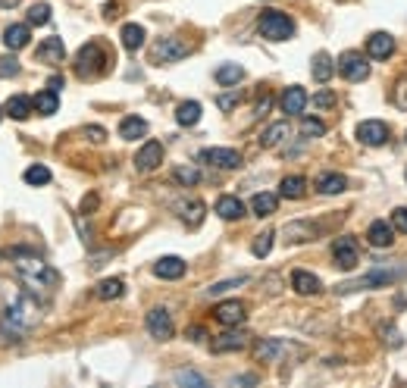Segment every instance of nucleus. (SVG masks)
I'll return each mask as SVG.
<instances>
[{
  "mask_svg": "<svg viewBox=\"0 0 407 388\" xmlns=\"http://www.w3.org/2000/svg\"><path fill=\"white\" fill-rule=\"evenodd\" d=\"M175 382H179V385H207L204 375L191 373V369H179V373H175Z\"/></svg>",
  "mask_w": 407,
  "mask_h": 388,
  "instance_id": "37998d69",
  "label": "nucleus"
},
{
  "mask_svg": "<svg viewBox=\"0 0 407 388\" xmlns=\"http://www.w3.org/2000/svg\"><path fill=\"white\" fill-rule=\"evenodd\" d=\"M41 319V304L31 298L29 291H19L16 298L6 304L3 319H0V341L3 344H19Z\"/></svg>",
  "mask_w": 407,
  "mask_h": 388,
  "instance_id": "f257e3e1",
  "label": "nucleus"
},
{
  "mask_svg": "<svg viewBox=\"0 0 407 388\" xmlns=\"http://www.w3.org/2000/svg\"><path fill=\"white\" fill-rule=\"evenodd\" d=\"M313 104H317V106H323V110H326V106H332V104H335V94H332V91H319L317 97H313Z\"/></svg>",
  "mask_w": 407,
  "mask_h": 388,
  "instance_id": "09e8293b",
  "label": "nucleus"
},
{
  "mask_svg": "<svg viewBox=\"0 0 407 388\" xmlns=\"http://www.w3.org/2000/svg\"><path fill=\"white\" fill-rule=\"evenodd\" d=\"M282 138H288V122H276V125H269V129L260 135V147H276V144H279Z\"/></svg>",
  "mask_w": 407,
  "mask_h": 388,
  "instance_id": "2f4dec72",
  "label": "nucleus"
},
{
  "mask_svg": "<svg viewBox=\"0 0 407 388\" xmlns=\"http://www.w3.org/2000/svg\"><path fill=\"white\" fill-rule=\"evenodd\" d=\"M160 163H163V144L160 141L141 144V150L135 154V169L138 172H154Z\"/></svg>",
  "mask_w": 407,
  "mask_h": 388,
  "instance_id": "9d476101",
  "label": "nucleus"
},
{
  "mask_svg": "<svg viewBox=\"0 0 407 388\" xmlns=\"http://www.w3.org/2000/svg\"><path fill=\"white\" fill-rule=\"evenodd\" d=\"M50 22V6L47 3H35L29 10V25H47Z\"/></svg>",
  "mask_w": 407,
  "mask_h": 388,
  "instance_id": "4c0bfd02",
  "label": "nucleus"
},
{
  "mask_svg": "<svg viewBox=\"0 0 407 388\" xmlns=\"http://www.w3.org/2000/svg\"><path fill=\"white\" fill-rule=\"evenodd\" d=\"M200 160L213 163V166H219V169L241 166V154H238L235 147H207V150H200Z\"/></svg>",
  "mask_w": 407,
  "mask_h": 388,
  "instance_id": "1a4fd4ad",
  "label": "nucleus"
},
{
  "mask_svg": "<svg viewBox=\"0 0 407 388\" xmlns=\"http://www.w3.org/2000/svg\"><path fill=\"white\" fill-rule=\"evenodd\" d=\"M0 116H3V106H0Z\"/></svg>",
  "mask_w": 407,
  "mask_h": 388,
  "instance_id": "13d9d810",
  "label": "nucleus"
},
{
  "mask_svg": "<svg viewBox=\"0 0 407 388\" xmlns=\"http://www.w3.org/2000/svg\"><path fill=\"white\" fill-rule=\"evenodd\" d=\"M392 225L398 232H407V207H398V210L392 213Z\"/></svg>",
  "mask_w": 407,
  "mask_h": 388,
  "instance_id": "de8ad7c7",
  "label": "nucleus"
},
{
  "mask_svg": "<svg viewBox=\"0 0 407 388\" xmlns=\"http://www.w3.org/2000/svg\"><path fill=\"white\" fill-rule=\"evenodd\" d=\"M257 25H260V35L269 38V41H288L294 35V22L279 10H266Z\"/></svg>",
  "mask_w": 407,
  "mask_h": 388,
  "instance_id": "20e7f679",
  "label": "nucleus"
},
{
  "mask_svg": "<svg viewBox=\"0 0 407 388\" xmlns=\"http://www.w3.org/2000/svg\"><path fill=\"white\" fill-rule=\"evenodd\" d=\"M213 316L223 325H241L244 323V304L241 300H223V304H216Z\"/></svg>",
  "mask_w": 407,
  "mask_h": 388,
  "instance_id": "ddd939ff",
  "label": "nucleus"
},
{
  "mask_svg": "<svg viewBox=\"0 0 407 388\" xmlns=\"http://www.w3.org/2000/svg\"><path fill=\"white\" fill-rule=\"evenodd\" d=\"M3 110H6V116H10V119L22 122V119L31 116V110H35V100L25 97V94H13V97L3 104Z\"/></svg>",
  "mask_w": 407,
  "mask_h": 388,
  "instance_id": "f3484780",
  "label": "nucleus"
},
{
  "mask_svg": "<svg viewBox=\"0 0 407 388\" xmlns=\"http://www.w3.org/2000/svg\"><path fill=\"white\" fill-rule=\"evenodd\" d=\"M392 94H394V104H398L401 110H407V75H401V79L394 81Z\"/></svg>",
  "mask_w": 407,
  "mask_h": 388,
  "instance_id": "79ce46f5",
  "label": "nucleus"
},
{
  "mask_svg": "<svg viewBox=\"0 0 407 388\" xmlns=\"http://www.w3.org/2000/svg\"><path fill=\"white\" fill-rule=\"evenodd\" d=\"M122 291H125L122 279H104L97 285V298L100 300H116V298H122Z\"/></svg>",
  "mask_w": 407,
  "mask_h": 388,
  "instance_id": "473e14b6",
  "label": "nucleus"
},
{
  "mask_svg": "<svg viewBox=\"0 0 407 388\" xmlns=\"http://www.w3.org/2000/svg\"><path fill=\"white\" fill-rule=\"evenodd\" d=\"M0 75H6V79L19 75V60L16 56H3V60H0Z\"/></svg>",
  "mask_w": 407,
  "mask_h": 388,
  "instance_id": "a18cd8bd",
  "label": "nucleus"
},
{
  "mask_svg": "<svg viewBox=\"0 0 407 388\" xmlns=\"http://www.w3.org/2000/svg\"><path fill=\"white\" fill-rule=\"evenodd\" d=\"M22 179L29 181V185H47V181H50V169H47V166H41V163H35V166L25 169Z\"/></svg>",
  "mask_w": 407,
  "mask_h": 388,
  "instance_id": "c9c22d12",
  "label": "nucleus"
},
{
  "mask_svg": "<svg viewBox=\"0 0 407 388\" xmlns=\"http://www.w3.org/2000/svg\"><path fill=\"white\" fill-rule=\"evenodd\" d=\"M279 106H282V113H304V106H307V91L301 85H292V88H285V94H282V100H279Z\"/></svg>",
  "mask_w": 407,
  "mask_h": 388,
  "instance_id": "dca6fc26",
  "label": "nucleus"
},
{
  "mask_svg": "<svg viewBox=\"0 0 407 388\" xmlns=\"http://www.w3.org/2000/svg\"><path fill=\"white\" fill-rule=\"evenodd\" d=\"M216 213L223 219H241L244 216V204L238 197H232V194H223V197L216 200Z\"/></svg>",
  "mask_w": 407,
  "mask_h": 388,
  "instance_id": "5701e85b",
  "label": "nucleus"
},
{
  "mask_svg": "<svg viewBox=\"0 0 407 388\" xmlns=\"http://www.w3.org/2000/svg\"><path fill=\"white\" fill-rule=\"evenodd\" d=\"M279 194L282 197H288V200H301L307 194V181L301 179V175H288V179H282Z\"/></svg>",
  "mask_w": 407,
  "mask_h": 388,
  "instance_id": "a878e982",
  "label": "nucleus"
},
{
  "mask_svg": "<svg viewBox=\"0 0 407 388\" xmlns=\"http://www.w3.org/2000/svg\"><path fill=\"white\" fill-rule=\"evenodd\" d=\"M106 63H110V56L104 54V47L91 41L79 50V56H75V75H79V79H97V75L106 72Z\"/></svg>",
  "mask_w": 407,
  "mask_h": 388,
  "instance_id": "7ed1b4c3",
  "label": "nucleus"
},
{
  "mask_svg": "<svg viewBox=\"0 0 407 388\" xmlns=\"http://www.w3.org/2000/svg\"><path fill=\"white\" fill-rule=\"evenodd\" d=\"M147 332L157 338V341H166V338H173V316H169L163 307H154V310L147 313Z\"/></svg>",
  "mask_w": 407,
  "mask_h": 388,
  "instance_id": "9b49d317",
  "label": "nucleus"
},
{
  "mask_svg": "<svg viewBox=\"0 0 407 388\" xmlns=\"http://www.w3.org/2000/svg\"><path fill=\"white\" fill-rule=\"evenodd\" d=\"M382 335H385V344H392V348H401V335L394 329H382Z\"/></svg>",
  "mask_w": 407,
  "mask_h": 388,
  "instance_id": "8fccbe9b",
  "label": "nucleus"
},
{
  "mask_svg": "<svg viewBox=\"0 0 407 388\" xmlns=\"http://www.w3.org/2000/svg\"><path fill=\"white\" fill-rule=\"evenodd\" d=\"M394 50V38L385 35V31H376V35L367 38V56H373V60H385V56H392Z\"/></svg>",
  "mask_w": 407,
  "mask_h": 388,
  "instance_id": "4468645a",
  "label": "nucleus"
},
{
  "mask_svg": "<svg viewBox=\"0 0 407 388\" xmlns=\"http://www.w3.org/2000/svg\"><path fill=\"white\" fill-rule=\"evenodd\" d=\"M357 138H360V144H367V147H382V144L388 141V125L379 122V119H367V122L357 125Z\"/></svg>",
  "mask_w": 407,
  "mask_h": 388,
  "instance_id": "6e6552de",
  "label": "nucleus"
},
{
  "mask_svg": "<svg viewBox=\"0 0 407 388\" xmlns=\"http://www.w3.org/2000/svg\"><path fill=\"white\" fill-rule=\"evenodd\" d=\"M47 88H50V91H56V94H60V88H63V79H60V75H50Z\"/></svg>",
  "mask_w": 407,
  "mask_h": 388,
  "instance_id": "5fc2aeb1",
  "label": "nucleus"
},
{
  "mask_svg": "<svg viewBox=\"0 0 407 388\" xmlns=\"http://www.w3.org/2000/svg\"><path fill=\"white\" fill-rule=\"evenodd\" d=\"M35 56H38V63H47V66H56V63H63V56H66L63 38H44V41L38 44Z\"/></svg>",
  "mask_w": 407,
  "mask_h": 388,
  "instance_id": "f8f14e48",
  "label": "nucleus"
},
{
  "mask_svg": "<svg viewBox=\"0 0 407 388\" xmlns=\"http://www.w3.org/2000/svg\"><path fill=\"white\" fill-rule=\"evenodd\" d=\"M10 257L16 260V273L22 275V279L29 282L31 288H54L56 282H60V273H56L50 263H44L38 254H31V250L13 248Z\"/></svg>",
  "mask_w": 407,
  "mask_h": 388,
  "instance_id": "f03ea898",
  "label": "nucleus"
},
{
  "mask_svg": "<svg viewBox=\"0 0 407 388\" xmlns=\"http://www.w3.org/2000/svg\"><path fill=\"white\" fill-rule=\"evenodd\" d=\"M301 135H307V138H319V135H326V125L319 122V119L307 116L304 122H301Z\"/></svg>",
  "mask_w": 407,
  "mask_h": 388,
  "instance_id": "ea45409f",
  "label": "nucleus"
},
{
  "mask_svg": "<svg viewBox=\"0 0 407 388\" xmlns=\"http://www.w3.org/2000/svg\"><path fill=\"white\" fill-rule=\"evenodd\" d=\"M276 204H279V197L276 194H254V200H250V210H254V216H269V213H276Z\"/></svg>",
  "mask_w": 407,
  "mask_h": 388,
  "instance_id": "c85d7f7f",
  "label": "nucleus"
},
{
  "mask_svg": "<svg viewBox=\"0 0 407 388\" xmlns=\"http://www.w3.org/2000/svg\"><path fill=\"white\" fill-rule=\"evenodd\" d=\"M97 207V194H88L85 200H81V213H88V210H94Z\"/></svg>",
  "mask_w": 407,
  "mask_h": 388,
  "instance_id": "603ef678",
  "label": "nucleus"
},
{
  "mask_svg": "<svg viewBox=\"0 0 407 388\" xmlns=\"http://www.w3.org/2000/svg\"><path fill=\"white\" fill-rule=\"evenodd\" d=\"M116 10H119V6H116V3H106V10H104V16H106V19H113V16H116Z\"/></svg>",
  "mask_w": 407,
  "mask_h": 388,
  "instance_id": "4d7b16f0",
  "label": "nucleus"
},
{
  "mask_svg": "<svg viewBox=\"0 0 407 388\" xmlns=\"http://www.w3.org/2000/svg\"><path fill=\"white\" fill-rule=\"evenodd\" d=\"M292 288L298 294H317L319 288H323V282H319L313 273H307V269H294L292 273Z\"/></svg>",
  "mask_w": 407,
  "mask_h": 388,
  "instance_id": "aec40b11",
  "label": "nucleus"
},
{
  "mask_svg": "<svg viewBox=\"0 0 407 388\" xmlns=\"http://www.w3.org/2000/svg\"><path fill=\"white\" fill-rule=\"evenodd\" d=\"M338 72L344 75L348 81H360L369 75V63L363 54H357V50H348V54H342V60H338Z\"/></svg>",
  "mask_w": 407,
  "mask_h": 388,
  "instance_id": "423d86ee",
  "label": "nucleus"
},
{
  "mask_svg": "<svg viewBox=\"0 0 407 388\" xmlns=\"http://www.w3.org/2000/svg\"><path fill=\"white\" fill-rule=\"evenodd\" d=\"M22 0H0V10H13V6H19Z\"/></svg>",
  "mask_w": 407,
  "mask_h": 388,
  "instance_id": "6e6d98bb",
  "label": "nucleus"
},
{
  "mask_svg": "<svg viewBox=\"0 0 407 388\" xmlns=\"http://www.w3.org/2000/svg\"><path fill=\"white\" fill-rule=\"evenodd\" d=\"M119 38H122V47L135 54V50H141V44H144V29L141 25H135V22H129V25H122Z\"/></svg>",
  "mask_w": 407,
  "mask_h": 388,
  "instance_id": "b1692460",
  "label": "nucleus"
},
{
  "mask_svg": "<svg viewBox=\"0 0 407 388\" xmlns=\"http://www.w3.org/2000/svg\"><path fill=\"white\" fill-rule=\"evenodd\" d=\"M175 122L179 125H198L200 122V104L198 100H185L175 106Z\"/></svg>",
  "mask_w": 407,
  "mask_h": 388,
  "instance_id": "393cba45",
  "label": "nucleus"
},
{
  "mask_svg": "<svg viewBox=\"0 0 407 388\" xmlns=\"http://www.w3.org/2000/svg\"><path fill=\"white\" fill-rule=\"evenodd\" d=\"M191 54V44L179 41V38H160V41L150 47V60L154 63H179Z\"/></svg>",
  "mask_w": 407,
  "mask_h": 388,
  "instance_id": "39448f33",
  "label": "nucleus"
},
{
  "mask_svg": "<svg viewBox=\"0 0 407 388\" xmlns=\"http://www.w3.org/2000/svg\"><path fill=\"white\" fill-rule=\"evenodd\" d=\"M367 238H369V244H373V248H388V244L394 241V225H392V223H382V219H376V223L369 225Z\"/></svg>",
  "mask_w": 407,
  "mask_h": 388,
  "instance_id": "6ab92c4d",
  "label": "nucleus"
},
{
  "mask_svg": "<svg viewBox=\"0 0 407 388\" xmlns=\"http://www.w3.org/2000/svg\"><path fill=\"white\" fill-rule=\"evenodd\" d=\"M241 79H244V69H241V66H235V63H225V66H219V69H216V81H219L223 88L238 85Z\"/></svg>",
  "mask_w": 407,
  "mask_h": 388,
  "instance_id": "7c9ffc66",
  "label": "nucleus"
},
{
  "mask_svg": "<svg viewBox=\"0 0 407 388\" xmlns=\"http://www.w3.org/2000/svg\"><path fill=\"white\" fill-rule=\"evenodd\" d=\"M56 106H60V97H56V91L44 88V91H38V94H35V110L41 113V116H54Z\"/></svg>",
  "mask_w": 407,
  "mask_h": 388,
  "instance_id": "cd10ccee",
  "label": "nucleus"
},
{
  "mask_svg": "<svg viewBox=\"0 0 407 388\" xmlns=\"http://www.w3.org/2000/svg\"><path fill=\"white\" fill-rule=\"evenodd\" d=\"M85 135L88 138H91V141H104V129H100V125H88V129H85Z\"/></svg>",
  "mask_w": 407,
  "mask_h": 388,
  "instance_id": "3c124183",
  "label": "nucleus"
},
{
  "mask_svg": "<svg viewBox=\"0 0 407 388\" xmlns=\"http://www.w3.org/2000/svg\"><path fill=\"white\" fill-rule=\"evenodd\" d=\"M273 232H263V235H257V241H254V248H250V250H254V257H266L269 254V250H273Z\"/></svg>",
  "mask_w": 407,
  "mask_h": 388,
  "instance_id": "a19ab883",
  "label": "nucleus"
},
{
  "mask_svg": "<svg viewBox=\"0 0 407 388\" xmlns=\"http://www.w3.org/2000/svg\"><path fill=\"white\" fill-rule=\"evenodd\" d=\"M188 338H191V341H204V329H200V325L188 329Z\"/></svg>",
  "mask_w": 407,
  "mask_h": 388,
  "instance_id": "864d4df0",
  "label": "nucleus"
},
{
  "mask_svg": "<svg viewBox=\"0 0 407 388\" xmlns=\"http://www.w3.org/2000/svg\"><path fill=\"white\" fill-rule=\"evenodd\" d=\"M288 241H310L313 238V225L310 223H288L285 225Z\"/></svg>",
  "mask_w": 407,
  "mask_h": 388,
  "instance_id": "72a5a7b5",
  "label": "nucleus"
},
{
  "mask_svg": "<svg viewBox=\"0 0 407 388\" xmlns=\"http://www.w3.org/2000/svg\"><path fill=\"white\" fill-rule=\"evenodd\" d=\"M144 135H147V122L141 116H125L119 122V138H125V141H135V138H144Z\"/></svg>",
  "mask_w": 407,
  "mask_h": 388,
  "instance_id": "412c9836",
  "label": "nucleus"
},
{
  "mask_svg": "<svg viewBox=\"0 0 407 388\" xmlns=\"http://www.w3.org/2000/svg\"><path fill=\"white\" fill-rule=\"evenodd\" d=\"M244 344H248V338H244L241 332H225V335H219L216 341H213V350H216V354H229V350H241Z\"/></svg>",
  "mask_w": 407,
  "mask_h": 388,
  "instance_id": "4be33fe9",
  "label": "nucleus"
},
{
  "mask_svg": "<svg viewBox=\"0 0 407 388\" xmlns=\"http://www.w3.org/2000/svg\"><path fill=\"white\" fill-rule=\"evenodd\" d=\"M317 188H319V194H342L348 188V181H344L342 172H326L317 179Z\"/></svg>",
  "mask_w": 407,
  "mask_h": 388,
  "instance_id": "bb28decb",
  "label": "nucleus"
},
{
  "mask_svg": "<svg viewBox=\"0 0 407 388\" xmlns=\"http://www.w3.org/2000/svg\"><path fill=\"white\" fill-rule=\"evenodd\" d=\"M238 100H241V94H238V91H232V94H219V97H216V104H219V110H232V106H235Z\"/></svg>",
  "mask_w": 407,
  "mask_h": 388,
  "instance_id": "49530a36",
  "label": "nucleus"
},
{
  "mask_svg": "<svg viewBox=\"0 0 407 388\" xmlns=\"http://www.w3.org/2000/svg\"><path fill=\"white\" fill-rule=\"evenodd\" d=\"M310 72H313V79H317V81H329L332 72H335V66H332V56L329 54H317V56H313Z\"/></svg>",
  "mask_w": 407,
  "mask_h": 388,
  "instance_id": "c756f323",
  "label": "nucleus"
},
{
  "mask_svg": "<svg viewBox=\"0 0 407 388\" xmlns=\"http://www.w3.org/2000/svg\"><path fill=\"white\" fill-rule=\"evenodd\" d=\"M185 260L182 257H160V260L154 263V275H160V279H182L185 275Z\"/></svg>",
  "mask_w": 407,
  "mask_h": 388,
  "instance_id": "2eb2a0df",
  "label": "nucleus"
},
{
  "mask_svg": "<svg viewBox=\"0 0 407 388\" xmlns=\"http://www.w3.org/2000/svg\"><path fill=\"white\" fill-rule=\"evenodd\" d=\"M279 350H282V341H276V338H269V341H260V344H257V357H260V360H273Z\"/></svg>",
  "mask_w": 407,
  "mask_h": 388,
  "instance_id": "58836bf2",
  "label": "nucleus"
},
{
  "mask_svg": "<svg viewBox=\"0 0 407 388\" xmlns=\"http://www.w3.org/2000/svg\"><path fill=\"white\" fill-rule=\"evenodd\" d=\"M332 260H335V266H342V269H354L357 266V241L351 235H342V238H335V244H332Z\"/></svg>",
  "mask_w": 407,
  "mask_h": 388,
  "instance_id": "0eeeda50",
  "label": "nucleus"
},
{
  "mask_svg": "<svg viewBox=\"0 0 407 388\" xmlns=\"http://www.w3.org/2000/svg\"><path fill=\"white\" fill-rule=\"evenodd\" d=\"M179 210H182V219H188L191 225H198L200 216H204V204H200V200H188V204H182Z\"/></svg>",
  "mask_w": 407,
  "mask_h": 388,
  "instance_id": "e433bc0d",
  "label": "nucleus"
},
{
  "mask_svg": "<svg viewBox=\"0 0 407 388\" xmlns=\"http://www.w3.org/2000/svg\"><path fill=\"white\" fill-rule=\"evenodd\" d=\"M248 282V275H238V279H229V282H216V285H210L207 291L210 294H223V291H229V288H235V285H244Z\"/></svg>",
  "mask_w": 407,
  "mask_h": 388,
  "instance_id": "c03bdc74",
  "label": "nucleus"
},
{
  "mask_svg": "<svg viewBox=\"0 0 407 388\" xmlns=\"http://www.w3.org/2000/svg\"><path fill=\"white\" fill-rule=\"evenodd\" d=\"M29 38H31L29 25H6L3 29V47L6 50H22V47H29Z\"/></svg>",
  "mask_w": 407,
  "mask_h": 388,
  "instance_id": "a211bd4d",
  "label": "nucleus"
},
{
  "mask_svg": "<svg viewBox=\"0 0 407 388\" xmlns=\"http://www.w3.org/2000/svg\"><path fill=\"white\" fill-rule=\"evenodd\" d=\"M173 179L179 181V185L191 188V185H198V181H200V172H198L194 166H175V169H173Z\"/></svg>",
  "mask_w": 407,
  "mask_h": 388,
  "instance_id": "f704fd0d",
  "label": "nucleus"
}]
</instances>
